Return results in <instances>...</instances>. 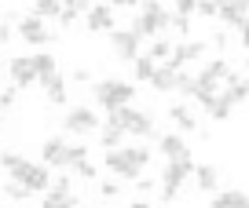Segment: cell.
Wrapping results in <instances>:
<instances>
[{
	"label": "cell",
	"instance_id": "6da1fadb",
	"mask_svg": "<svg viewBox=\"0 0 249 208\" xmlns=\"http://www.w3.org/2000/svg\"><path fill=\"white\" fill-rule=\"evenodd\" d=\"M103 164H107V172H110L114 179H128V183H136V179H143V168L150 164V146L143 143V146L107 150Z\"/></svg>",
	"mask_w": 249,
	"mask_h": 208
},
{
	"label": "cell",
	"instance_id": "7a4b0ae2",
	"mask_svg": "<svg viewBox=\"0 0 249 208\" xmlns=\"http://www.w3.org/2000/svg\"><path fill=\"white\" fill-rule=\"evenodd\" d=\"M107 124H114V128H121L124 135H154V117L147 113V110L140 106H117V110H107Z\"/></svg>",
	"mask_w": 249,
	"mask_h": 208
},
{
	"label": "cell",
	"instance_id": "3957f363",
	"mask_svg": "<svg viewBox=\"0 0 249 208\" xmlns=\"http://www.w3.org/2000/svg\"><path fill=\"white\" fill-rule=\"evenodd\" d=\"M198 172V164L191 161V154L187 157H172L169 164L161 168V183H158V190H161V201H172L179 197V190H183V183Z\"/></svg>",
	"mask_w": 249,
	"mask_h": 208
},
{
	"label": "cell",
	"instance_id": "277c9868",
	"mask_svg": "<svg viewBox=\"0 0 249 208\" xmlns=\"http://www.w3.org/2000/svg\"><path fill=\"white\" fill-rule=\"evenodd\" d=\"M172 26V15L158 4V0H143L140 4V15L132 18V26L128 30L132 33H140V37H154V33H161V30H169Z\"/></svg>",
	"mask_w": 249,
	"mask_h": 208
},
{
	"label": "cell",
	"instance_id": "5b68a950",
	"mask_svg": "<svg viewBox=\"0 0 249 208\" xmlns=\"http://www.w3.org/2000/svg\"><path fill=\"white\" fill-rule=\"evenodd\" d=\"M92 95H95V106H103V110H117V106H128V102L136 99V88L128 84V80H114V77H107V80H95Z\"/></svg>",
	"mask_w": 249,
	"mask_h": 208
},
{
	"label": "cell",
	"instance_id": "8992f818",
	"mask_svg": "<svg viewBox=\"0 0 249 208\" xmlns=\"http://www.w3.org/2000/svg\"><path fill=\"white\" fill-rule=\"evenodd\" d=\"M70 146L73 143H66L62 135H48L40 143V161L48 168H70Z\"/></svg>",
	"mask_w": 249,
	"mask_h": 208
},
{
	"label": "cell",
	"instance_id": "52a82bcc",
	"mask_svg": "<svg viewBox=\"0 0 249 208\" xmlns=\"http://www.w3.org/2000/svg\"><path fill=\"white\" fill-rule=\"evenodd\" d=\"M62 128L70 131V135H88V131L99 128V117H95L92 106H70L66 117H62Z\"/></svg>",
	"mask_w": 249,
	"mask_h": 208
},
{
	"label": "cell",
	"instance_id": "ba28073f",
	"mask_svg": "<svg viewBox=\"0 0 249 208\" xmlns=\"http://www.w3.org/2000/svg\"><path fill=\"white\" fill-rule=\"evenodd\" d=\"M140 33H132V30H114L110 33V51H114V59H121V62H136L140 59Z\"/></svg>",
	"mask_w": 249,
	"mask_h": 208
},
{
	"label": "cell",
	"instance_id": "9c48e42d",
	"mask_svg": "<svg viewBox=\"0 0 249 208\" xmlns=\"http://www.w3.org/2000/svg\"><path fill=\"white\" fill-rule=\"evenodd\" d=\"M18 37H22L26 44L37 48V44H52L55 33L44 26V18H40V15H26V18H18Z\"/></svg>",
	"mask_w": 249,
	"mask_h": 208
},
{
	"label": "cell",
	"instance_id": "30bf717a",
	"mask_svg": "<svg viewBox=\"0 0 249 208\" xmlns=\"http://www.w3.org/2000/svg\"><path fill=\"white\" fill-rule=\"evenodd\" d=\"M8 77L15 88H30L37 84V69H33V55H15V59L8 62Z\"/></svg>",
	"mask_w": 249,
	"mask_h": 208
},
{
	"label": "cell",
	"instance_id": "8fae6325",
	"mask_svg": "<svg viewBox=\"0 0 249 208\" xmlns=\"http://www.w3.org/2000/svg\"><path fill=\"white\" fill-rule=\"evenodd\" d=\"M220 22L242 30L249 22V0H220Z\"/></svg>",
	"mask_w": 249,
	"mask_h": 208
},
{
	"label": "cell",
	"instance_id": "7c38bea8",
	"mask_svg": "<svg viewBox=\"0 0 249 208\" xmlns=\"http://www.w3.org/2000/svg\"><path fill=\"white\" fill-rule=\"evenodd\" d=\"M202 55H205V40H179L169 62L176 69H183V66H191V62H202Z\"/></svg>",
	"mask_w": 249,
	"mask_h": 208
},
{
	"label": "cell",
	"instance_id": "4fadbf2b",
	"mask_svg": "<svg viewBox=\"0 0 249 208\" xmlns=\"http://www.w3.org/2000/svg\"><path fill=\"white\" fill-rule=\"evenodd\" d=\"M183 73H187V69H176L172 62H161L158 73H154V80H150V88H154V92H179Z\"/></svg>",
	"mask_w": 249,
	"mask_h": 208
},
{
	"label": "cell",
	"instance_id": "5bb4252c",
	"mask_svg": "<svg viewBox=\"0 0 249 208\" xmlns=\"http://www.w3.org/2000/svg\"><path fill=\"white\" fill-rule=\"evenodd\" d=\"M85 26L92 33H114V8H110V4H95L85 15Z\"/></svg>",
	"mask_w": 249,
	"mask_h": 208
},
{
	"label": "cell",
	"instance_id": "9a60e30c",
	"mask_svg": "<svg viewBox=\"0 0 249 208\" xmlns=\"http://www.w3.org/2000/svg\"><path fill=\"white\" fill-rule=\"evenodd\" d=\"M30 164H33V161H26V157L15 154V150H4V154H0V168L8 172V179H26Z\"/></svg>",
	"mask_w": 249,
	"mask_h": 208
},
{
	"label": "cell",
	"instance_id": "2e32d148",
	"mask_svg": "<svg viewBox=\"0 0 249 208\" xmlns=\"http://www.w3.org/2000/svg\"><path fill=\"white\" fill-rule=\"evenodd\" d=\"M40 88H44V95H48V102H52V106H66V80H62L59 73L40 77Z\"/></svg>",
	"mask_w": 249,
	"mask_h": 208
},
{
	"label": "cell",
	"instance_id": "e0dca14e",
	"mask_svg": "<svg viewBox=\"0 0 249 208\" xmlns=\"http://www.w3.org/2000/svg\"><path fill=\"white\" fill-rule=\"evenodd\" d=\"M22 183L30 186L33 193H48L52 190V172H48V164H30V172H26Z\"/></svg>",
	"mask_w": 249,
	"mask_h": 208
},
{
	"label": "cell",
	"instance_id": "ac0fdd59",
	"mask_svg": "<svg viewBox=\"0 0 249 208\" xmlns=\"http://www.w3.org/2000/svg\"><path fill=\"white\" fill-rule=\"evenodd\" d=\"M195 183H198V193H216V190H220V172H216V164H198Z\"/></svg>",
	"mask_w": 249,
	"mask_h": 208
},
{
	"label": "cell",
	"instance_id": "d6986e66",
	"mask_svg": "<svg viewBox=\"0 0 249 208\" xmlns=\"http://www.w3.org/2000/svg\"><path fill=\"white\" fill-rule=\"evenodd\" d=\"M158 150L165 154V161H172V157H187V143H183V135H176V131H169V135L158 139Z\"/></svg>",
	"mask_w": 249,
	"mask_h": 208
},
{
	"label": "cell",
	"instance_id": "ffe728a7",
	"mask_svg": "<svg viewBox=\"0 0 249 208\" xmlns=\"http://www.w3.org/2000/svg\"><path fill=\"white\" fill-rule=\"evenodd\" d=\"M169 117H172V124H176L179 131H195V128H198V117L191 113V106H183V102H172V106H169Z\"/></svg>",
	"mask_w": 249,
	"mask_h": 208
},
{
	"label": "cell",
	"instance_id": "44dd1931",
	"mask_svg": "<svg viewBox=\"0 0 249 208\" xmlns=\"http://www.w3.org/2000/svg\"><path fill=\"white\" fill-rule=\"evenodd\" d=\"M234 106H238V102H234V99H231V95H227V92H220V95H216V102H213V106L205 110V113H209L213 121H227Z\"/></svg>",
	"mask_w": 249,
	"mask_h": 208
},
{
	"label": "cell",
	"instance_id": "7402d4cb",
	"mask_svg": "<svg viewBox=\"0 0 249 208\" xmlns=\"http://www.w3.org/2000/svg\"><path fill=\"white\" fill-rule=\"evenodd\" d=\"M224 92L231 95L234 102H246V99H249V80H246V77H234V73H231V77H227V84H224Z\"/></svg>",
	"mask_w": 249,
	"mask_h": 208
},
{
	"label": "cell",
	"instance_id": "603a6c76",
	"mask_svg": "<svg viewBox=\"0 0 249 208\" xmlns=\"http://www.w3.org/2000/svg\"><path fill=\"white\" fill-rule=\"evenodd\" d=\"M172 51H176V44H172V40H165V37H158L154 44L147 48V55H150L154 62H169V59H172Z\"/></svg>",
	"mask_w": 249,
	"mask_h": 208
},
{
	"label": "cell",
	"instance_id": "cb8c5ba5",
	"mask_svg": "<svg viewBox=\"0 0 249 208\" xmlns=\"http://www.w3.org/2000/svg\"><path fill=\"white\" fill-rule=\"evenodd\" d=\"M216 201L224 208H249V193L246 190H224V193H216Z\"/></svg>",
	"mask_w": 249,
	"mask_h": 208
},
{
	"label": "cell",
	"instance_id": "d4e9b609",
	"mask_svg": "<svg viewBox=\"0 0 249 208\" xmlns=\"http://www.w3.org/2000/svg\"><path fill=\"white\" fill-rule=\"evenodd\" d=\"M33 69H37V80L48 77V73H59V69H55V55L52 51H37L33 55Z\"/></svg>",
	"mask_w": 249,
	"mask_h": 208
},
{
	"label": "cell",
	"instance_id": "484cf974",
	"mask_svg": "<svg viewBox=\"0 0 249 208\" xmlns=\"http://www.w3.org/2000/svg\"><path fill=\"white\" fill-rule=\"evenodd\" d=\"M132 66H136V77H140V80H147V84L154 80V73H158V62L150 59V55H140V59H136Z\"/></svg>",
	"mask_w": 249,
	"mask_h": 208
},
{
	"label": "cell",
	"instance_id": "4316f807",
	"mask_svg": "<svg viewBox=\"0 0 249 208\" xmlns=\"http://www.w3.org/2000/svg\"><path fill=\"white\" fill-rule=\"evenodd\" d=\"M121 139H124V131L114 128V124H107V128H103V135H99V146H103V150H121Z\"/></svg>",
	"mask_w": 249,
	"mask_h": 208
},
{
	"label": "cell",
	"instance_id": "83f0119b",
	"mask_svg": "<svg viewBox=\"0 0 249 208\" xmlns=\"http://www.w3.org/2000/svg\"><path fill=\"white\" fill-rule=\"evenodd\" d=\"M30 193L33 190L22 183V179H8V183H4V197H8V201H26Z\"/></svg>",
	"mask_w": 249,
	"mask_h": 208
},
{
	"label": "cell",
	"instance_id": "f1b7e54d",
	"mask_svg": "<svg viewBox=\"0 0 249 208\" xmlns=\"http://www.w3.org/2000/svg\"><path fill=\"white\" fill-rule=\"evenodd\" d=\"M33 15H40V18H59V15H62V0H37V4H33Z\"/></svg>",
	"mask_w": 249,
	"mask_h": 208
},
{
	"label": "cell",
	"instance_id": "f546056e",
	"mask_svg": "<svg viewBox=\"0 0 249 208\" xmlns=\"http://www.w3.org/2000/svg\"><path fill=\"white\" fill-rule=\"evenodd\" d=\"M95 8V4H92V0H62V11H73V15H88V11H92Z\"/></svg>",
	"mask_w": 249,
	"mask_h": 208
},
{
	"label": "cell",
	"instance_id": "4dcf8cb0",
	"mask_svg": "<svg viewBox=\"0 0 249 208\" xmlns=\"http://www.w3.org/2000/svg\"><path fill=\"white\" fill-rule=\"evenodd\" d=\"M198 15H205V18H220V0H202V4H198Z\"/></svg>",
	"mask_w": 249,
	"mask_h": 208
},
{
	"label": "cell",
	"instance_id": "1f68e13d",
	"mask_svg": "<svg viewBox=\"0 0 249 208\" xmlns=\"http://www.w3.org/2000/svg\"><path fill=\"white\" fill-rule=\"evenodd\" d=\"M117 193H121V183L117 179H110V183H99V197H107V201H114Z\"/></svg>",
	"mask_w": 249,
	"mask_h": 208
},
{
	"label": "cell",
	"instance_id": "d6a6232c",
	"mask_svg": "<svg viewBox=\"0 0 249 208\" xmlns=\"http://www.w3.org/2000/svg\"><path fill=\"white\" fill-rule=\"evenodd\" d=\"M81 161H88V146H85V143H73V146H70V168L81 164Z\"/></svg>",
	"mask_w": 249,
	"mask_h": 208
},
{
	"label": "cell",
	"instance_id": "836d02e7",
	"mask_svg": "<svg viewBox=\"0 0 249 208\" xmlns=\"http://www.w3.org/2000/svg\"><path fill=\"white\" fill-rule=\"evenodd\" d=\"M15 99H18V88H15V84H11V88H4V92H0V110L15 106Z\"/></svg>",
	"mask_w": 249,
	"mask_h": 208
},
{
	"label": "cell",
	"instance_id": "e575fe53",
	"mask_svg": "<svg viewBox=\"0 0 249 208\" xmlns=\"http://www.w3.org/2000/svg\"><path fill=\"white\" fill-rule=\"evenodd\" d=\"M198 4L202 0H176V15H191V11H198Z\"/></svg>",
	"mask_w": 249,
	"mask_h": 208
},
{
	"label": "cell",
	"instance_id": "d590c367",
	"mask_svg": "<svg viewBox=\"0 0 249 208\" xmlns=\"http://www.w3.org/2000/svg\"><path fill=\"white\" fill-rule=\"evenodd\" d=\"M73 172H77L81 179H95V164H88V161H81V164H73Z\"/></svg>",
	"mask_w": 249,
	"mask_h": 208
},
{
	"label": "cell",
	"instance_id": "8d00e7d4",
	"mask_svg": "<svg viewBox=\"0 0 249 208\" xmlns=\"http://www.w3.org/2000/svg\"><path fill=\"white\" fill-rule=\"evenodd\" d=\"M172 26H176V33H187V30H191V18H187V15H176V18H172Z\"/></svg>",
	"mask_w": 249,
	"mask_h": 208
},
{
	"label": "cell",
	"instance_id": "74e56055",
	"mask_svg": "<svg viewBox=\"0 0 249 208\" xmlns=\"http://www.w3.org/2000/svg\"><path fill=\"white\" fill-rule=\"evenodd\" d=\"M110 8H124V11H132V8H140V0H110Z\"/></svg>",
	"mask_w": 249,
	"mask_h": 208
},
{
	"label": "cell",
	"instance_id": "f35d334b",
	"mask_svg": "<svg viewBox=\"0 0 249 208\" xmlns=\"http://www.w3.org/2000/svg\"><path fill=\"white\" fill-rule=\"evenodd\" d=\"M11 40V22H0V44H8Z\"/></svg>",
	"mask_w": 249,
	"mask_h": 208
},
{
	"label": "cell",
	"instance_id": "ab89813d",
	"mask_svg": "<svg viewBox=\"0 0 249 208\" xmlns=\"http://www.w3.org/2000/svg\"><path fill=\"white\" fill-rule=\"evenodd\" d=\"M136 183H140V193H150V190H154V183H150V179H136Z\"/></svg>",
	"mask_w": 249,
	"mask_h": 208
},
{
	"label": "cell",
	"instance_id": "60d3db41",
	"mask_svg": "<svg viewBox=\"0 0 249 208\" xmlns=\"http://www.w3.org/2000/svg\"><path fill=\"white\" fill-rule=\"evenodd\" d=\"M55 208H77V197H66V201H59Z\"/></svg>",
	"mask_w": 249,
	"mask_h": 208
},
{
	"label": "cell",
	"instance_id": "b9f144b4",
	"mask_svg": "<svg viewBox=\"0 0 249 208\" xmlns=\"http://www.w3.org/2000/svg\"><path fill=\"white\" fill-rule=\"evenodd\" d=\"M238 33H242V44H246V48H249V22H246V26H242V30H238Z\"/></svg>",
	"mask_w": 249,
	"mask_h": 208
},
{
	"label": "cell",
	"instance_id": "7bdbcfd3",
	"mask_svg": "<svg viewBox=\"0 0 249 208\" xmlns=\"http://www.w3.org/2000/svg\"><path fill=\"white\" fill-rule=\"evenodd\" d=\"M132 208H150V205H147V201H132Z\"/></svg>",
	"mask_w": 249,
	"mask_h": 208
},
{
	"label": "cell",
	"instance_id": "ee69618b",
	"mask_svg": "<svg viewBox=\"0 0 249 208\" xmlns=\"http://www.w3.org/2000/svg\"><path fill=\"white\" fill-rule=\"evenodd\" d=\"M209 208H224V205H220V201H216V197H213V201H209Z\"/></svg>",
	"mask_w": 249,
	"mask_h": 208
},
{
	"label": "cell",
	"instance_id": "f6af8a7d",
	"mask_svg": "<svg viewBox=\"0 0 249 208\" xmlns=\"http://www.w3.org/2000/svg\"><path fill=\"white\" fill-rule=\"evenodd\" d=\"M0 121H4V110H0Z\"/></svg>",
	"mask_w": 249,
	"mask_h": 208
},
{
	"label": "cell",
	"instance_id": "bcb514c9",
	"mask_svg": "<svg viewBox=\"0 0 249 208\" xmlns=\"http://www.w3.org/2000/svg\"><path fill=\"white\" fill-rule=\"evenodd\" d=\"M246 69H249V59H246Z\"/></svg>",
	"mask_w": 249,
	"mask_h": 208
},
{
	"label": "cell",
	"instance_id": "7dc6e473",
	"mask_svg": "<svg viewBox=\"0 0 249 208\" xmlns=\"http://www.w3.org/2000/svg\"><path fill=\"white\" fill-rule=\"evenodd\" d=\"M0 4H4V0H0Z\"/></svg>",
	"mask_w": 249,
	"mask_h": 208
}]
</instances>
